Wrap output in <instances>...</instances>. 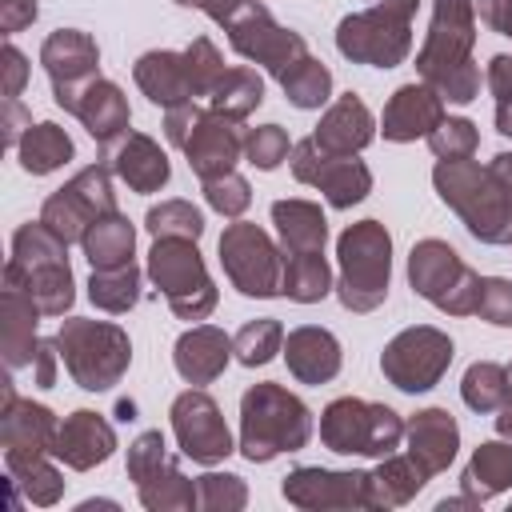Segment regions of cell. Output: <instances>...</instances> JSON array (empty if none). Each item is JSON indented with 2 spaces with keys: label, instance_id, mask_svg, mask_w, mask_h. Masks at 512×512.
<instances>
[{
  "label": "cell",
  "instance_id": "obj_1",
  "mask_svg": "<svg viewBox=\"0 0 512 512\" xmlns=\"http://www.w3.org/2000/svg\"><path fill=\"white\" fill-rule=\"evenodd\" d=\"M476 44V0H432V24L416 52V72L448 104H472L480 96Z\"/></svg>",
  "mask_w": 512,
  "mask_h": 512
},
{
  "label": "cell",
  "instance_id": "obj_2",
  "mask_svg": "<svg viewBox=\"0 0 512 512\" xmlns=\"http://www.w3.org/2000/svg\"><path fill=\"white\" fill-rule=\"evenodd\" d=\"M312 440L308 404L276 380H260L240 396V456L268 464L280 452H300Z\"/></svg>",
  "mask_w": 512,
  "mask_h": 512
},
{
  "label": "cell",
  "instance_id": "obj_3",
  "mask_svg": "<svg viewBox=\"0 0 512 512\" xmlns=\"http://www.w3.org/2000/svg\"><path fill=\"white\" fill-rule=\"evenodd\" d=\"M432 184L440 200L464 220V228L480 244H508L512 240V200L500 188V180L468 160H436Z\"/></svg>",
  "mask_w": 512,
  "mask_h": 512
},
{
  "label": "cell",
  "instance_id": "obj_4",
  "mask_svg": "<svg viewBox=\"0 0 512 512\" xmlns=\"http://www.w3.org/2000/svg\"><path fill=\"white\" fill-rule=\"evenodd\" d=\"M336 296L348 312H376L388 300L392 280V236L380 220H356L336 240Z\"/></svg>",
  "mask_w": 512,
  "mask_h": 512
},
{
  "label": "cell",
  "instance_id": "obj_5",
  "mask_svg": "<svg viewBox=\"0 0 512 512\" xmlns=\"http://www.w3.org/2000/svg\"><path fill=\"white\" fill-rule=\"evenodd\" d=\"M56 348H60V360H64L72 384H80L84 392L116 388L132 364V340L112 320L68 316V320H60Z\"/></svg>",
  "mask_w": 512,
  "mask_h": 512
},
{
  "label": "cell",
  "instance_id": "obj_6",
  "mask_svg": "<svg viewBox=\"0 0 512 512\" xmlns=\"http://www.w3.org/2000/svg\"><path fill=\"white\" fill-rule=\"evenodd\" d=\"M412 16L416 0H376L336 24V48L352 64L396 68L412 52Z\"/></svg>",
  "mask_w": 512,
  "mask_h": 512
},
{
  "label": "cell",
  "instance_id": "obj_7",
  "mask_svg": "<svg viewBox=\"0 0 512 512\" xmlns=\"http://www.w3.org/2000/svg\"><path fill=\"white\" fill-rule=\"evenodd\" d=\"M148 280L160 288V296L168 300V308L180 320H208L216 308V296H220L196 240H184V236H156L152 240Z\"/></svg>",
  "mask_w": 512,
  "mask_h": 512
},
{
  "label": "cell",
  "instance_id": "obj_8",
  "mask_svg": "<svg viewBox=\"0 0 512 512\" xmlns=\"http://www.w3.org/2000/svg\"><path fill=\"white\" fill-rule=\"evenodd\" d=\"M320 440L340 456H392L404 440V420L388 404L336 396L320 412Z\"/></svg>",
  "mask_w": 512,
  "mask_h": 512
},
{
  "label": "cell",
  "instance_id": "obj_9",
  "mask_svg": "<svg viewBox=\"0 0 512 512\" xmlns=\"http://www.w3.org/2000/svg\"><path fill=\"white\" fill-rule=\"evenodd\" d=\"M408 284L420 300L448 316H476V296H480V276L464 264V256L448 240H420L408 252Z\"/></svg>",
  "mask_w": 512,
  "mask_h": 512
},
{
  "label": "cell",
  "instance_id": "obj_10",
  "mask_svg": "<svg viewBox=\"0 0 512 512\" xmlns=\"http://www.w3.org/2000/svg\"><path fill=\"white\" fill-rule=\"evenodd\" d=\"M128 480L136 484V496L148 512H188L200 508L196 484L180 472L176 456L168 452V440L160 428L140 432L128 444Z\"/></svg>",
  "mask_w": 512,
  "mask_h": 512
},
{
  "label": "cell",
  "instance_id": "obj_11",
  "mask_svg": "<svg viewBox=\"0 0 512 512\" xmlns=\"http://www.w3.org/2000/svg\"><path fill=\"white\" fill-rule=\"evenodd\" d=\"M220 264H224V276L232 280V288L240 296H256V300L280 296L284 248H276L260 224L232 220L220 232Z\"/></svg>",
  "mask_w": 512,
  "mask_h": 512
},
{
  "label": "cell",
  "instance_id": "obj_12",
  "mask_svg": "<svg viewBox=\"0 0 512 512\" xmlns=\"http://www.w3.org/2000/svg\"><path fill=\"white\" fill-rule=\"evenodd\" d=\"M452 340L448 332L432 328V324H412L404 332H396L384 352H380V372L392 388L400 392H428L444 380L448 364H452Z\"/></svg>",
  "mask_w": 512,
  "mask_h": 512
},
{
  "label": "cell",
  "instance_id": "obj_13",
  "mask_svg": "<svg viewBox=\"0 0 512 512\" xmlns=\"http://www.w3.org/2000/svg\"><path fill=\"white\" fill-rule=\"evenodd\" d=\"M116 212V188H112V168L88 164L80 168L64 188H56L44 204H40V220L64 240V244H80L88 224Z\"/></svg>",
  "mask_w": 512,
  "mask_h": 512
},
{
  "label": "cell",
  "instance_id": "obj_14",
  "mask_svg": "<svg viewBox=\"0 0 512 512\" xmlns=\"http://www.w3.org/2000/svg\"><path fill=\"white\" fill-rule=\"evenodd\" d=\"M224 32H228L232 52H240L244 60L268 68L276 80H284V76L308 56V40H304L300 32L276 24L272 12H268L260 0H248V4L224 24Z\"/></svg>",
  "mask_w": 512,
  "mask_h": 512
},
{
  "label": "cell",
  "instance_id": "obj_15",
  "mask_svg": "<svg viewBox=\"0 0 512 512\" xmlns=\"http://www.w3.org/2000/svg\"><path fill=\"white\" fill-rule=\"evenodd\" d=\"M288 164H292V176L308 188H320L324 200L332 208H352L360 204L368 192H372V172L360 156H340V152H328L320 148L312 136L308 140H296L292 152H288Z\"/></svg>",
  "mask_w": 512,
  "mask_h": 512
},
{
  "label": "cell",
  "instance_id": "obj_16",
  "mask_svg": "<svg viewBox=\"0 0 512 512\" xmlns=\"http://www.w3.org/2000/svg\"><path fill=\"white\" fill-rule=\"evenodd\" d=\"M172 416V432H176V444L188 460L196 464H220L236 444H232V432L224 424V412L220 404L204 392V388H188L172 400L168 408Z\"/></svg>",
  "mask_w": 512,
  "mask_h": 512
},
{
  "label": "cell",
  "instance_id": "obj_17",
  "mask_svg": "<svg viewBox=\"0 0 512 512\" xmlns=\"http://www.w3.org/2000/svg\"><path fill=\"white\" fill-rule=\"evenodd\" d=\"M284 500L292 508L308 512H328V508H372V472H336V468H316L300 464L284 476L280 484Z\"/></svg>",
  "mask_w": 512,
  "mask_h": 512
},
{
  "label": "cell",
  "instance_id": "obj_18",
  "mask_svg": "<svg viewBox=\"0 0 512 512\" xmlns=\"http://www.w3.org/2000/svg\"><path fill=\"white\" fill-rule=\"evenodd\" d=\"M40 64H44V72L52 80L56 104L68 112L76 104V96L100 76V48L80 28H56L40 44Z\"/></svg>",
  "mask_w": 512,
  "mask_h": 512
},
{
  "label": "cell",
  "instance_id": "obj_19",
  "mask_svg": "<svg viewBox=\"0 0 512 512\" xmlns=\"http://www.w3.org/2000/svg\"><path fill=\"white\" fill-rule=\"evenodd\" d=\"M184 156H188V168L204 180L212 176H224V172H236V160L244 156V132H240V120H228L212 108H204L200 124L192 128L188 144H184Z\"/></svg>",
  "mask_w": 512,
  "mask_h": 512
},
{
  "label": "cell",
  "instance_id": "obj_20",
  "mask_svg": "<svg viewBox=\"0 0 512 512\" xmlns=\"http://www.w3.org/2000/svg\"><path fill=\"white\" fill-rule=\"evenodd\" d=\"M100 160L112 168L116 180H124L132 192L148 196V192H160L172 176V164L168 156L160 152V144L144 132H124L120 140H112L108 148H100Z\"/></svg>",
  "mask_w": 512,
  "mask_h": 512
},
{
  "label": "cell",
  "instance_id": "obj_21",
  "mask_svg": "<svg viewBox=\"0 0 512 512\" xmlns=\"http://www.w3.org/2000/svg\"><path fill=\"white\" fill-rule=\"evenodd\" d=\"M112 452H116V428L92 408H76L72 416H64L52 444V456L64 460L72 472H88L104 464Z\"/></svg>",
  "mask_w": 512,
  "mask_h": 512
},
{
  "label": "cell",
  "instance_id": "obj_22",
  "mask_svg": "<svg viewBox=\"0 0 512 512\" xmlns=\"http://www.w3.org/2000/svg\"><path fill=\"white\" fill-rule=\"evenodd\" d=\"M444 120V100L436 88H428L424 80L420 84H400L388 104H384V120H380V132L384 140L392 144H408V140H428V132Z\"/></svg>",
  "mask_w": 512,
  "mask_h": 512
},
{
  "label": "cell",
  "instance_id": "obj_23",
  "mask_svg": "<svg viewBox=\"0 0 512 512\" xmlns=\"http://www.w3.org/2000/svg\"><path fill=\"white\" fill-rule=\"evenodd\" d=\"M60 432V420L52 408L16 396L12 384H4V408H0V444L4 452H52Z\"/></svg>",
  "mask_w": 512,
  "mask_h": 512
},
{
  "label": "cell",
  "instance_id": "obj_24",
  "mask_svg": "<svg viewBox=\"0 0 512 512\" xmlns=\"http://www.w3.org/2000/svg\"><path fill=\"white\" fill-rule=\"evenodd\" d=\"M40 316L44 312L36 308V300L20 284L4 280V292H0V352H4L8 372L32 368L36 344H40V336H36Z\"/></svg>",
  "mask_w": 512,
  "mask_h": 512
},
{
  "label": "cell",
  "instance_id": "obj_25",
  "mask_svg": "<svg viewBox=\"0 0 512 512\" xmlns=\"http://www.w3.org/2000/svg\"><path fill=\"white\" fill-rule=\"evenodd\" d=\"M4 280L20 284L36 300V308L44 316H64L72 308V300H76V280H72V268H68V252L64 256H48V260H32V264L8 260Z\"/></svg>",
  "mask_w": 512,
  "mask_h": 512
},
{
  "label": "cell",
  "instance_id": "obj_26",
  "mask_svg": "<svg viewBox=\"0 0 512 512\" xmlns=\"http://www.w3.org/2000/svg\"><path fill=\"white\" fill-rule=\"evenodd\" d=\"M404 440H408V456L428 472H444L456 460L460 448V424L448 408H420L408 424H404Z\"/></svg>",
  "mask_w": 512,
  "mask_h": 512
},
{
  "label": "cell",
  "instance_id": "obj_27",
  "mask_svg": "<svg viewBox=\"0 0 512 512\" xmlns=\"http://www.w3.org/2000/svg\"><path fill=\"white\" fill-rule=\"evenodd\" d=\"M232 360V336L216 324H192L172 348V364L188 384H212Z\"/></svg>",
  "mask_w": 512,
  "mask_h": 512
},
{
  "label": "cell",
  "instance_id": "obj_28",
  "mask_svg": "<svg viewBox=\"0 0 512 512\" xmlns=\"http://www.w3.org/2000/svg\"><path fill=\"white\" fill-rule=\"evenodd\" d=\"M132 76H136V88L152 104H160V108H176V104L196 100V88H192V72H188L184 52L152 48V52H144L132 64Z\"/></svg>",
  "mask_w": 512,
  "mask_h": 512
},
{
  "label": "cell",
  "instance_id": "obj_29",
  "mask_svg": "<svg viewBox=\"0 0 512 512\" xmlns=\"http://www.w3.org/2000/svg\"><path fill=\"white\" fill-rule=\"evenodd\" d=\"M284 360H288V372L300 384H328L344 364L340 340L328 328H316V324H300L284 336Z\"/></svg>",
  "mask_w": 512,
  "mask_h": 512
},
{
  "label": "cell",
  "instance_id": "obj_30",
  "mask_svg": "<svg viewBox=\"0 0 512 512\" xmlns=\"http://www.w3.org/2000/svg\"><path fill=\"white\" fill-rule=\"evenodd\" d=\"M376 136V120L368 112V104L356 96V92H344L340 100L328 104V112L320 116L312 140L328 152H340V156H356L360 148H368Z\"/></svg>",
  "mask_w": 512,
  "mask_h": 512
},
{
  "label": "cell",
  "instance_id": "obj_31",
  "mask_svg": "<svg viewBox=\"0 0 512 512\" xmlns=\"http://www.w3.org/2000/svg\"><path fill=\"white\" fill-rule=\"evenodd\" d=\"M68 112L92 132V140H96L100 148H108L112 140H120V136L128 132V120H132L124 92H120L112 80H104V76H96V80L76 96V104H72Z\"/></svg>",
  "mask_w": 512,
  "mask_h": 512
},
{
  "label": "cell",
  "instance_id": "obj_32",
  "mask_svg": "<svg viewBox=\"0 0 512 512\" xmlns=\"http://www.w3.org/2000/svg\"><path fill=\"white\" fill-rule=\"evenodd\" d=\"M504 488H512V440L500 436V440H484L472 452V460L460 472V492L484 504Z\"/></svg>",
  "mask_w": 512,
  "mask_h": 512
},
{
  "label": "cell",
  "instance_id": "obj_33",
  "mask_svg": "<svg viewBox=\"0 0 512 512\" xmlns=\"http://www.w3.org/2000/svg\"><path fill=\"white\" fill-rule=\"evenodd\" d=\"M272 224L280 232V248L288 252H324L328 240V220L320 204L312 200H276L272 204Z\"/></svg>",
  "mask_w": 512,
  "mask_h": 512
},
{
  "label": "cell",
  "instance_id": "obj_34",
  "mask_svg": "<svg viewBox=\"0 0 512 512\" xmlns=\"http://www.w3.org/2000/svg\"><path fill=\"white\" fill-rule=\"evenodd\" d=\"M48 456L52 452H4L8 484L20 488L40 508H48V504H56L64 496V476Z\"/></svg>",
  "mask_w": 512,
  "mask_h": 512
},
{
  "label": "cell",
  "instance_id": "obj_35",
  "mask_svg": "<svg viewBox=\"0 0 512 512\" xmlns=\"http://www.w3.org/2000/svg\"><path fill=\"white\" fill-rule=\"evenodd\" d=\"M80 248H84V256H88L92 268H120V264L132 260L136 228H132V220L116 208V212H108V216H100V220L88 224Z\"/></svg>",
  "mask_w": 512,
  "mask_h": 512
},
{
  "label": "cell",
  "instance_id": "obj_36",
  "mask_svg": "<svg viewBox=\"0 0 512 512\" xmlns=\"http://www.w3.org/2000/svg\"><path fill=\"white\" fill-rule=\"evenodd\" d=\"M16 156H20V168H24L28 176H48V172L64 168V164L76 156V144H72V136H68L60 124L40 120V124H32V128L20 136Z\"/></svg>",
  "mask_w": 512,
  "mask_h": 512
},
{
  "label": "cell",
  "instance_id": "obj_37",
  "mask_svg": "<svg viewBox=\"0 0 512 512\" xmlns=\"http://www.w3.org/2000/svg\"><path fill=\"white\" fill-rule=\"evenodd\" d=\"M424 484H428V472L412 456H396V452L380 456V464L372 468V508L408 504Z\"/></svg>",
  "mask_w": 512,
  "mask_h": 512
},
{
  "label": "cell",
  "instance_id": "obj_38",
  "mask_svg": "<svg viewBox=\"0 0 512 512\" xmlns=\"http://www.w3.org/2000/svg\"><path fill=\"white\" fill-rule=\"evenodd\" d=\"M264 104V76L252 64H236L220 76V84L208 96V108L228 116V120H244Z\"/></svg>",
  "mask_w": 512,
  "mask_h": 512
},
{
  "label": "cell",
  "instance_id": "obj_39",
  "mask_svg": "<svg viewBox=\"0 0 512 512\" xmlns=\"http://www.w3.org/2000/svg\"><path fill=\"white\" fill-rule=\"evenodd\" d=\"M332 268L324 260V252H288L284 256V284L280 296L296 300V304H320L332 292Z\"/></svg>",
  "mask_w": 512,
  "mask_h": 512
},
{
  "label": "cell",
  "instance_id": "obj_40",
  "mask_svg": "<svg viewBox=\"0 0 512 512\" xmlns=\"http://www.w3.org/2000/svg\"><path fill=\"white\" fill-rule=\"evenodd\" d=\"M88 300L100 312H112V316L136 308V300H140V268H136V260H128L120 268H92Z\"/></svg>",
  "mask_w": 512,
  "mask_h": 512
},
{
  "label": "cell",
  "instance_id": "obj_41",
  "mask_svg": "<svg viewBox=\"0 0 512 512\" xmlns=\"http://www.w3.org/2000/svg\"><path fill=\"white\" fill-rule=\"evenodd\" d=\"M460 396L472 412H500L508 404V364L496 360H476L468 364L464 380H460Z\"/></svg>",
  "mask_w": 512,
  "mask_h": 512
},
{
  "label": "cell",
  "instance_id": "obj_42",
  "mask_svg": "<svg viewBox=\"0 0 512 512\" xmlns=\"http://www.w3.org/2000/svg\"><path fill=\"white\" fill-rule=\"evenodd\" d=\"M284 352V328L280 320L264 316V320H248L236 336H232V356L244 364V368H260L268 360H276Z\"/></svg>",
  "mask_w": 512,
  "mask_h": 512
},
{
  "label": "cell",
  "instance_id": "obj_43",
  "mask_svg": "<svg viewBox=\"0 0 512 512\" xmlns=\"http://www.w3.org/2000/svg\"><path fill=\"white\" fill-rule=\"evenodd\" d=\"M280 88H284L288 104H296V108H320V104L332 96V72H328L324 60H316V56L308 52V56L280 80Z\"/></svg>",
  "mask_w": 512,
  "mask_h": 512
},
{
  "label": "cell",
  "instance_id": "obj_44",
  "mask_svg": "<svg viewBox=\"0 0 512 512\" xmlns=\"http://www.w3.org/2000/svg\"><path fill=\"white\" fill-rule=\"evenodd\" d=\"M144 228L156 236H184V240H200L204 236V216L192 200H160L148 208Z\"/></svg>",
  "mask_w": 512,
  "mask_h": 512
},
{
  "label": "cell",
  "instance_id": "obj_45",
  "mask_svg": "<svg viewBox=\"0 0 512 512\" xmlns=\"http://www.w3.org/2000/svg\"><path fill=\"white\" fill-rule=\"evenodd\" d=\"M476 144H480V132H476V124L464 120V116H444V120L428 132V148H432L436 160H468V156L476 152Z\"/></svg>",
  "mask_w": 512,
  "mask_h": 512
},
{
  "label": "cell",
  "instance_id": "obj_46",
  "mask_svg": "<svg viewBox=\"0 0 512 512\" xmlns=\"http://www.w3.org/2000/svg\"><path fill=\"white\" fill-rule=\"evenodd\" d=\"M292 144H288V132L280 124H260V128H248L244 132V160L260 172H272L288 160Z\"/></svg>",
  "mask_w": 512,
  "mask_h": 512
},
{
  "label": "cell",
  "instance_id": "obj_47",
  "mask_svg": "<svg viewBox=\"0 0 512 512\" xmlns=\"http://www.w3.org/2000/svg\"><path fill=\"white\" fill-rule=\"evenodd\" d=\"M196 496H200V508L208 512H240L248 504V488L232 472H204L196 480Z\"/></svg>",
  "mask_w": 512,
  "mask_h": 512
},
{
  "label": "cell",
  "instance_id": "obj_48",
  "mask_svg": "<svg viewBox=\"0 0 512 512\" xmlns=\"http://www.w3.org/2000/svg\"><path fill=\"white\" fill-rule=\"evenodd\" d=\"M204 200H208L212 212H220L228 220H240L248 212V204H252V188H248V180L240 172H224V176L204 180Z\"/></svg>",
  "mask_w": 512,
  "mask_h": 512
},
{
  "label": "cell",
  "instance_id": "obj_49",
  "mask_svg": "<svg viewBox=\"0 0 512 512\" xmlns=\"http://www.w3.org/2000/svg\"><path fill=\"white\" fill-rule=\"evenodd\" d=\"M184 60H188V72H192V88H196V96H212V88H216V84H220V76L228 72V68H224L220 48H216L208 36H196V40L184 48Z\"/></svg>",
  "mask_w": 512,
  "mask_h": 512
},
{
  "label": "cell",
  "instance_id": "obj_50",
  "mask_svg": "<svg viewBox=\"0 0 512 512\" xmlns=\"http://www.w3.org/2000/svg\"><path fill=\"white\" fill-rule=\"evenodd\" d=\"M476 316L488 320V324H496V328H512V280H504V276H480Z\"/></svg>",
  "mask_w": 512,
  "mask_h": 512
},
{
  "label": "cell",
  "instance_id": "obj_51",
  "mask_svg": "<svg viewBox=\"0 0 512 512\" xmlns=\"http://www.w3.org/2000/svg\"><path fill=\"white\" fill-rule=\"evenodd\" d=\"M200 116H204V108H200L196 100L176 104V108H164V136H168V144L184 148V144H188V136H192V128L200 124Z\"/></svg>",
  "mask_w": 512,
  "mask_h": 512
},
{
  "label": "cell",
  "instance_id": "obj_52",
  "mask_svg": "<svg viewBox=\"0 0 512 512\" xmlns=\"http://www.w3.org/2000/svg\"><path fill=\"white\" fill-rule=\"evenodd\" d=\"M0 68H4V100H20V88H24V80H28V60H24V52L16 48V44H4V52H0Z\"/></svg>",
  "mask_w": 512,
  "mask_h": 512
},
{
  "label": "cell",
  "instance_id": "obj_53",
  "mask_svg": "<svg viewBox=\"0 0 512 512\" xmlns=\"http://www.w3.org/2000/svg\"><path fill=\"white\" fill-rule=\"evenodd\" d=\"M0 128H4V148H16L20 136L32 128V112H28L20 100H4V108H0Z\"/></svg>",
  "mask_w": 512,
  "mask_h": 512
},
{
  "label": "cell",
  "instance_id": "obj_54",
  "mask_svg": "<svg viewBox=\"0 0 512 512\" xmlns=\"http://www.w3.org/2000/svg\"><path fill=\"white\" fill-rule=\"evenodd\" d=\"M484 84H488V92L496 96V104H500V100H512V56H508V52H500V56L488 60Z\"/></svg>",
  "mask_w": 512,
  "mask_h": 512
},
{
  "label": "cell",
  "instance_id": "obj_55",
  "mask_svg": "<svg viewBox=\"0 0 512 512\" xmlns=\"http://www.w3.org/2000/svg\"><path fill=\"white\" fill-rule=\"evenodd\" d=\"M36 0H0V28L12 36V32H24L32 20H36Z\"/></svg>",
  "mask_w": 512,
  "mask_h": 512
},
{
  "label": "cell",
  "instance_id": "obj_56",
  "mask_svg": "<svg viewBox=\"0 0 512 512\" xmlns=\"http://www.w3.org/2000/svg\"><path fill=\"white\" fill-rule=\"evenodd\" d=\"M56 360H60L56 336H52V340H40V344H36V360H32V380H36L40 388H52V384H56Z\"/></svg>",
  "mask_w": 512,
  "mask_h": 512
},
{
  "label": "cell",
  "instance_id": "obj_57",
  "mask_svg": "<svg viewBox=\"0 0 512 512\" xmlns=\"http://www.w3.org/2000/svg\"><path fill=\"white\" fill-rule=\"evenodd\" d=\"M476 12L492 32L512 36V0H476Z\"/></svg>",
  "mask_w": 512,
  "mask_h": 512
},
{
  "label": "cell",
  "instance_id": "obj_58",
  "mask_svg": "<svg viewBox=\"0 0 512 512\" xmlns=\"http://www.w3.org/2000/svg\"><path fill=\"white\" fill-rule=\"evenodd\" d=\"M176 4H180V8H200L204 16H212V20L224 28V24H228V20H232L248 0H176Z\"/></svg>",
  "mask_w": 512,
  "mask_h": 512
},
{
  "label": "cell",
  "instance_id": "obj_59",
  "mask_svg": "<svg viewBox=\"0 0 512 512\" xmlns=\"http://www.w3.org/2000/svg\"><path fill=\"white\" fill-rule=\"evenodd\" d=\"M488 172L500 180V188L508 192V200H512V152H496L492 156V164H488Z\"/></svg>",
  "mask_w": 512,
  "mask_h": 512
},
{
  "label": "cell",
  "instance_id": "obj_60",
  "mask_svg": "<svg viewBox=\"0 0 512 512\" xmlns=\"http://www.w3.org/2000/svg\"><path fill=\"white\" fill-rule=\"evenodd\" d=\"M496 132L500 136H512V100H500L496 104Z\"/></svg>",
  "mask_w": 512,
  "mask_h": 512
},
{
  "label": "cell",
  "instance_id": "obj_61",
  "mask_svg": "<svg viewBox=\"0 0 512 512\" xmlns=\"http://www.w3.org/2000/svg\"><path fill=\"white\" fill-rule=\"evenodd\" d=\"M116 412H120V420H136V416H132V412H136V404H132V400H120V408H116Z\"/></svg>",
  "mask_w": 512,
  "mask_h": 512
},
{
  "label": "cell",
  "instance_id": "obj_62",
  "mask_svg": "<svg viewBox=\"0 0 512 512\" xmlns=\"http://www.w3.org/2000/svg\"><path fill=\"white\" fill-rule=\"evenodd\" d=\"M508 400H512V364H508Z\"/></svg>",
  "mask_w": 512,
  "mask_h": 512
},
{
  "label": "cell",
  "instance_id": "obj_63",
  "mask_svg": "<svg viewBox=\"0 0 512 512\" xmlns=\"http://www.w3.org/2000/svg\"><path fill=\"white\" fill-rule=\"evenodd\" d=\"M508 244H512V240H508Z\"/></svg>",
  "mask_w": 512,
  "mask_h": 512
}]
</instances>
